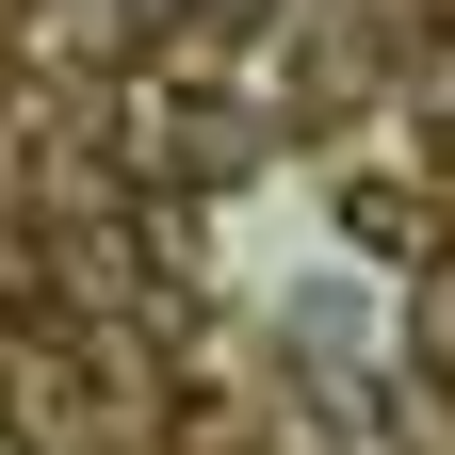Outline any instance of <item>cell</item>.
I'll use <instances>...</instances> for the list:
<instances>
[{
  "instance_id": "cell-1",
  "label": "cell",
  "mask_w": 455,
  "mask_h": 455,
  "mask_svg": "<svg viewBox=\"0 0 455 455\" xmlns=\"http://www.w3.org/2000/svg\"><path fill=\"white\" fill-rule=\"evenodd\" d=\"M341 228H358V244H407V260H423V228H439V212H423V196H390V180H341Z\"/></svg>"
},
{
  "instance_id": "cell-2",
  "label": "cell",
  "mask_w": 455,
  "mask_h": 455,
  "mask_svg": "<svg viewBox=\"0 0 455 455\" xmlns=\"http://www.w3.org/2000/svg\"><path fill=\"white\" fill-rule=\"evenodd\" d=\"M423 341H439V374H455V276H439V293H423Z\"/></svg>"
}]
</instances>
